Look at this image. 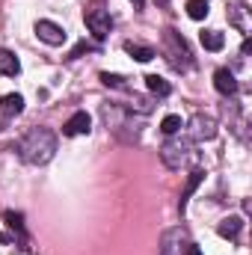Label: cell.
Listing matches in <instances>:
<instances>
[{
	"label": "cell",
	"mask_w": 252,
	"mask_h": 255,
	"mask_svg": "<svg viewBox=\"0 0 252 255\" xmlns=\"http://www.w3.org/2000/svg\"><path fill=\"white\" fill-rule=\"evenodd\" d=\"M184 255H202V250H199L196 244H187V247H184Z\"/></svg>",
	"instance_id": "603a6c76"
},
{
	"label": "cell",
	"mask_w": 252,
	"mask_h": 255,
	"mask_svg": "<svg viewBox=\"0 0 252 255\" xmlns=\"http://www.w3.org/2000/svg\"><path fill=\"white\" fill-rule=\"evenodd\" d=\"M18 154L30 166H42L57 154V136L48 128H33L18 139Z\"/></svg>",
	"instance_id": "6da1fadb"
},
{
	"label": "cell",
	"mask_w": 252,
	"mask_h": 255,
	"mask_svg": "<svg viewBox=\"0 0 252 255\" xmlns=\"http://www.w3.org/2000/svg\"><path fill=\"white\" fill-rule=\"evenodd\" d=\"M127 110H130V113L136 110V113L148 116V113H151V101H148V98H142V95H130V104H127Z\"/></svg>",
	"instance_id": "ac0fdd59"
},
{
	"label": "cell",
	"mask_w": 252,
	"mask_h": 255,
	"mask_svg": "<svg viewBox=\"0 0 252 255\" xmlns=\"http://www.w3.org/2000/svg\"><path fill=\"white\" fill-rule=\"evenodd\" d=\"M89 51H92V45H86V42H80V45H77V48H74V51L68 54V60H77V57H83V54H89Z\"/></svg>",
	"instance_id": "7402d4cb"
},
{
	"label": "cell",
	"mask_w": 252,
	"mask_h": 255,
	"mask_svg": "<svg viewBox=\"0 0 252 255\" xmlns=\"http://www.w3.org/2000/svg\"><path fill=\"white\" fill-rule=\"evenodd\" d=\"M145 86H148V92H151V95H157V98H166V95L172 92L169 80H163L160 74H148V77H145Z\"/></svg>",
	"instance_id": "5bb4252c"
},
{
	"label": "cell",
	"mask_w": 252,
	"mask_h": 255,
	"mask_svg": "<svg viewBox=\"0 0 252 255\" xmlns=\"http://www.w3.org/2000/svg\"><path fill=\"white\" fill-rule=\"evenodd\" d=\"M214 86H217V92H220V95H226V98L238 95V80H235V71L220 68V71L214 74Z\"/></svg>",
	"instance_id": "ba28073f"
},
{
	"label": "cell",
	"mask_w": 252,
	"mask_h": 255,
	"mask_svg": "<svg viewBox=\"0 0 252 255\" xmlns=\"http://www.w3.org/2000/svg\"><path fill=\"white\" fill-rule=\"evenodd\" d=\"M157 3H169V0H157Z\"/></svg>",
	"instance_id": "d4e9b609"
},
{
	"label": "cell",
	"mask_w": 252,
	"mask_h": 255,
	"mask_svg": "<svg viewBox=\"0 0 252 255\" xmlns=\"http://www.w3.org/2000/svg\"><path fill=\"white\" fill-rule=\"evenodd\" d=\"M98 77H101V83H104V86H113V89H125V77H122V74H110V71H101Z\"/></svg>",
	"instance_id": "44dd1931"
},
{
	"label": "cell",
	"mask_w": 252,
	"mask_h": 255,
	"mask_svg": "<svg viewBox=\"0 0 252 255\" xmlns=\"http://www.w3.org/2000/svg\"><path fill=\"white\" fill-rule=\"evenodd\" d=\"M125 51L136 60V63H148V60H154L157 54H154V48H148V45H136V42H127Z\"/></svg>",
	"instance_id": "9a60e30c"
},
{
	"label": "cell",
	"mask_w": 252,
	"mask_h": 255,
	"mask_svg": "<svg viewBox=\"0 0 252 255\" xmlns=\"http://www.w3.org/2000/svg\"><path fill=\"white\" fill-rule=\"evenodd\" d=\"M18 71H21V63H18V57H15L12 51L0 48V74H3V77H15Z\"/></svg>",
	"instance_id": "4fadbf2b"
},
{
	"label": "cell",
	"mask_w": 252,
	"mask_h": 255,
	"mask_svg": "<svg viewBox=\"0 0 252 255\" xmlns=\"http://www.w3.org/2000/svg\"><path fill=\"white\" fill-rule=\"evenodd\" d=\"M160 130H163L166 136H175V133L181 130V116H166V119L160 122Z\"/></svg>",
	"instance_id": "ffe728a7"
},
{
	"label": "cell",
	"mask_w": 252,
	"mask_h": 255,
	"mask_svg": "<svg viewBox=\"0 0 252 255\" xmlns=\"http://www.w3.org/2000/svg\"><path fill=\"white\" fill-rule=\"evenodd\" d=\"M86 27H89V33L101 42V39L110 36L113 18H110V12H104V9H89V12H86Z\"/></svg>",
	"instance_id": "277c9868"
},
{
	"label": "cell",
	"mask_w": 252,
	"mask_h": 255,
	"mask_svg": "<svg viewBox=\"0 0 252 255\" xmlns=\"http://www.w3.org/2000/svg\"><path fill=\"white\" fill-rule=\"evenodd\" d=\"M36 36L45 42V45H65V30L54 21H36Z\"/></svg>",
	"instance_id": "8992f818"
},
{
	"label": "cell",
	"mask_w": 252,
	"mask_h": 255,
	"mask_svg": "<svg viewBox=\"0 0 252 255\" xmlns=\"http://www.w3.org/2000/svg\"><path fill=\"white\" fill-rule=\"evenodd\" d=\"M130 3H133V9H136V12H142V6H145V0H130Z\"/></svg>",
	"instance_id": "cb8c5ba5"
},
{
	"label": "cell",
	"mask_w": 252,
	"mask_h": 255,
	"mask_svg": "<svg viewBox=\"0 0 252 255\" xmlns=\"http://www.w3.org/2000/svg\"><path fill=\"white\" fill-rule=\"evenodd\" d=\"M223 45H226V36L220 30H205L202 33V48L205 51H223Z\"/></svg>",
	"instance_id": "2e32d148"
},
{
	"label": "cell",
	"mask_w": 252,
	"mask_h": 255,
	"mask_svg": "<svg viewBox=\"0 0 252 255\" xmlns=\"http://www.w3.org/2000/svg\"><path fill=\"white\" fill-rule=\"evenodd\" d=\"M202 178H205V172L202 169H193L187 175V184H184V190H181V199H178V211L184 214V208H187V202H190V196L196 193V187L202 184Z\"/></svg>",
	"instance_id": "30bf717a"
},
{
	"label": "cell",
	"mask_w": 252,
	"mask_h": 255,
	"mask_svg": "<svg viewBox=\"0 0 252 255\" xmlns=\"http://www.w3.org/2000/svg\"><path fill=\"white\" fill-rule=\"evenodd\" d=\"M193 157V142L190 139H181V136H169L160 148V160L169 166V169H181Z\"/></svg>",
	"instance_id": "3957f363"
},
{
	"label": "cell",
	"mask_w": 252,
	"mask_h": 255,
	"mask_svg": "<svg viewBox=\"0 0 252 255\" xmlns=\"http://www.w3.org/2000/svg\"><path fill=\"white\" fill-rule=\"evenodd\" d=\"M187 15L193 21L208 18V0H187Z\"/></svg>",
	"instance_id": "e0dca14e"
},
{
	"label": "cell",
	"mask_w": 252,
	"mask_h": 255,
	"mask_svg": "<svg viewBox=\"0 0 252 255\" xmlns=\"http://www.w3.org/2000/svg\"><path fill=\"white\" fill-rule=\"evenodd\" d=\"M92 130V119H89V113L86 110H77L68 122L63 125V133L65 136H80V133H89Z\"/></svg>",
	"instance_id": "52a82bcc"
},
{
	"label": "cell",
	"mask_w": 252,
	"mask_h": 255,
	"mask_svg": "<svg viewBox=\"0 0 252 255\" xmlns=\"http://www.w3.org/2000/svg\"><path fill=\"white\" fill-rule=\"evenodd\" d=\"M241 229H244V220H241V217H226V220L217 226V235H220V238H229V241H238Z\"/></svg>",
	"instance_id": "7c38bea8"
},
{
	"label": "cell",
	"mask_w": 252,
	"mask_h": 255,
	"mask_svg": "<svg viewBox=\"0 0 252 255\" xmlns=\"http://www.w3.org/2000/svg\"><path fill=\"white\" fill-rule=\"evenodd\" d=\"M214 136H217V119H214V116L196 113V116L190 119V139L205 142V139H214Z\"/></svg>",
	"instance_id": "5b68a950"
},
{
	"label": "cell",
	"mask_w": 252,
	"mask_h": 255,
	"mask_svg": "<svg viewBox=\"0 0 252 255\" xmlns=\"http://www.w3.org/2000/svg\"><path fill=\"white\" fill-rule=\"evenodd\" d=\"M3 220H6V226H9L12 232L24 235V217H21L18 211H6V214H3Z\"/></svg>",
	"instance_id": "d6986e66"
},
{
	"label": "cell",
	"mask_w": 252,
	"mask_h": 255,
	"mask_svg": "<svg viewBox=\"0 0 252 255\" xmlns=\"http://www.w3.org/2000/svg\"><path fill=\"white\" fill-rule=\"evenodd\" d=\"M101 113H104V119H107V125L113 128V133H119V136H122V130H125V128H130V119L125 116V110H122V107H116V104H110V107H104Z\"/></svg>",
	"instance_id": "9c48e42d"
},
{
	"label": "cell",
	"mask_w": 252,
	"mask_h": 255,
	"mask_svg": "<svg viewBox=\"0 0 252 255\" xmlns=\"http://www.w3.org/2000/svg\"><path fill=\"white\" fill-rule=\"evenodd\" d=\"M163 54H166V60L175 71H190L193 68V54H190L187 42H184V36L178 30L163 33Z\"/></svg>",
	"instance_id": "7a4b0ae2"
},
{
	"label": "cell",
	"mask_w": 252,
	"mask_h": 255,
	"mask_svg": "<svg viewBox=\"0 0 252 255\" xmlns=\"http://www.w3.org/2000/svg\"><path fill=\"white\" fill-rule=\"evenodd\" d=\"M0 113H3V116H21V113H24V98H21L18 92L3 95V98H0Z\"/></svg>",
	"instance_id": "8fae6325"
}]
</instances>
